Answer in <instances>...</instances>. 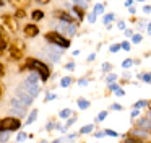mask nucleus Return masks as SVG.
<instances>
[{
    "label": "nucleus",
    "mask_w": 151,
    "mask_h": 143,
    "mask_svg": "<svg viewBox=\"0 0 151 143\" xmlns=\"http://www.w3.org/2000/svg\"><path fill=\"white\" fill-rule=\"evenodd\" d=\"M25 68H29L31 72H37L41 75V80H42V82H47V78L50 77V68L47 67V63L41 62L39 59H33V57L26 59Z\"/></svg>",
    "instance_id": "nucleus-1"
},
{
    "label": "nucleus",
    "mask_w": 151,
    "mask_h": 143,
    "mask_svg": "<svg viewBox=\"0 0 151 143\" xmlns=\"http://www.w3.org/2000/svg\"><path fill=\"white\" fill-rule=\"evenodd\" d=\"M44 39L47 42H50L52 46H59L62 49H67V47L70 46V39L65 37L63 34H60L59 31H49V33H45Z\"/></svg>",
    "instance_id": "nucleus-2"
},
{
    "label": "nucleus",
    "mask_w": 151,
    "mask_h": 143,
    "mask_svg": "<svg viewBox=\"0 0 151 143\" xmlns=\"http://www.w3.org/2000/svg\"><path fill=\"white\" fill-rule=\"evenodd\" d=\"M0 28L7 33H18V20L15 18V15L10 13H3L0 15Z\"/></svg>",
    "instance_id": "nucleus-3"
},
{
    "label": "nucleus",
    "mask_w": 151,
    "mask_h": 143,
    "mask_svg": "<svg viewBox=\"0 0 151 143\" xmlns=\"http://www.w3.org/2000/svg\"><path fill=\"white\" fill-rule=\"evenodd\" d=\"M21 127V120L18 117H5L0 120V132H13Z\"/></svg>",
    "instance_id": "nucleus-4"
},
{
    "label": "nucleus",
    "mask_w": 151,
    "mask_h": 143,
    "mask_svg": "<svg viewBox=\"0 0 151 143\" xmlns=\"http://www.w3.org/2000/svg\"><path fill=\"white\" fill-rule=\"evenodd\" d=\"M10 107H11V112L18 116V117H25L26 116V106L20 101V98L15 96L10 99Z\"/></svg>",
    "instance_id": "nucleus-5"
},
{
    "label": "nucleus",
    "mask_w": 151,
    "mask_h": 143,
    "mask_svg": "<svg viewBox=\"0 0 151 143\" xmlns=\"http://www.w3.org/2000/svg\"><path fill=\"white\" fill-rule=\"evenodd\" d=\"M23 49H25L23 42H15V44L8 46V54H10L11 60H21L23 59Z\"/></svg>",
    "instance_id": "nucleus-6"
},
{
    "label": "nucleus",
    "mask_w": 151,
    "mask_h": 143,
    "mask_svg": "<svg viewBox=\"0 0 151 143\" xmlns=\"http://www.w3.org/2000/svg\"><path fill=\"white\" fill-rule=\"evenodd\" d=\"M54 16H55L57 20H60L62 23H68V25H73V16L65 10H54Z\"/></svg>",
    "instance_id": "nucleus-7"
},
{
    "label": "nucleus",
    "mask_w": 151,
    "mask_h": 143,
    "mask_svg": "<svg viewBox=\"0 0 151 143\" xmlns=\"http://www.w3.org/2000/svg\"><path fill=\"white\" fill-rule=\"evenodd\" d=\"M57 31H59L60 34L65 33V34H68V36H75L76 34V28H75V26L68 25V23H62V21L57 25Z\"/></svg>",
    "instance_id": "nucleus-8"
},
{
    "label": "nucleus",
    "mask_w": 151,
    "mask_h": 143,
    "mask_svg": "<svg viewBox=\"0 0 151 143\" xmlns=\"http://www.w3.org/2000/svg\"><path fill=\"white\" fill-rule=\"evenodd\" d=\"M23 34L26 37H36V36L39 34V28L34 23H28V25L23 26Z\"/></svg>",
    "instance_id": "nucleus-9"
},
{
    "label": "nucleus",
    "mask_w": 151,
    "mask_h": 143,
    "mask_svg": "<svg viewBox=\"0 0 151 143\" xmlns=\"http://www.w3.org/2000/svg\"><path fill=\"white\" fill-rule=\"evenodd\" d=\"M16 96L20 98V101L23 102V104H25L26 107L29 106L31 102H33V96H31L29 93H26L25 90H23V88H18V90H16Z\"/></svg>",
    "instance_id": "nucleus-10"
},
{
    "label": "nucleus",
    "mask_w": 151,
    "mask_h": 143,
    "mask_svg": "<svg viewBox=\"0 0 151 143\" xmlns=\"http://www.w3.org/2000/svg\"><path fill=\"white\" fill-rule=\"evenodd\" d=\"M8 3L15 8H25L26 10V7H29L31 0H8Z\"/></svg>",
    "instance_id": "nucleus-11"
},
{
    "label": "nucleus",
    "mask_w": 151,
    "mask_h": 143,
    "mask_svg": "<svg viewBox=\"0 0 151 143\" xmlns=\"http://www.w3.org/2000/svg\"><path fill=\"white\" fill-rule=\"evenodd\" d=\"M71 10H73V13H76L78 20H83V18H85V8H83V7L73 5V7H71Z\"/></svg>",
    "instance_id": "nucleus-12"
},
{
    "label": "nucleus",
    "mask_w": 151,
    "mask_h": 143,
    "mask_svg": "<svg viewBox=\"0 0 151 143\" xmlns=\"http://www.w3.org/2000/svg\"><path fill=\"white\" fill-rule=\"evenodd\" d=\"M7 47H8V39H7V36L0 31V54L5 51Z\"/></svg>",
    "instance_id": "nucleus-13"
},
{
    "label": "nucleus",
    "mask_w": 151,
    "mask_h": 143,
    "mask_svg": "<svg viewBox=\"0 0 151 143\" xmlns=\"http://www.w3.org/2000/svg\"><path fill=\"white\" fill-rule=\"evenodd\" d=\"M136 125L140 128H146V130H151V122H150V117L148 119H140L138 122H136Z\"/></svg>",
    "instance_id": "nucleus-14"
},
{
    "label": "nucleus",
    "mask_w": 151,
    "mask_h": 143,
    "mask_svg": "<svg viewBox=\"0 0 151 143\" xmlns=\"http://www.w3.org/2000/svg\"><path fill=\"white\" fill-rule=\"evenodd\" d=\"M31 18H33L34 21L44 20V11H42V10H33V11H31Z\"/></svg>",
    "instance_id": "nucleus-15"
},
{
    "label": "nucleus",
    "mask_w": 151,
    "mask_h": 143,
    "mask_svg": "<svg viewBox=\"0 0 151 143\" xmlns=\"http://www.w3.org/2000/svg\"><path fill=\"white\" fill-rule=\"evenodd\" d=\"M114 20H116V15H114V13H107V15H104V18H102V23H104V25H111Z\"/></svg>",
    "instance_id": "nucleus-16"
},
{
    "label": "nucleus",
    "mask_w": 151,
    "mask_h": 143,
    "mask_svg": "<svg viewBox=\"0 0 151 143\" xmlns=\"http://www.w3.org/2000/svg\"><path fill=\"white\" fill-rule=\"evenodd\" d=\"M26 16V10L25 8H16V11H15V18L16 20H23Z\"/></svg>",
    "instance_id": "nucleus-17"
},
{
    "label": "nucleus",
    "mask_w": 151,
    "mask_h": 143,
    "mask_svg": "<svg viewBox=\"0 0 151 143\" xmlns=\"http://www.w3.org/2000/svg\"><path fill=\"white\" fill-rule=\"evenodd\" d=\"M36 119H37V111L34 109V111H33V112L29 114V117H28V120H26V124H25V125H31V124L34 122Z\"/></svg>",
    "instance_id": "nucleus-18"
},
{
    "label": "nucleus",
    "mask_w": 151,
    "mask_h": 143,
    "mask_svg": "<svg viewBox=\"0 0 151 143\" xmlns=\"http://www.w3.org/2000/svg\"><path fill=\"white\" fill-rule=\"evenodd\" d=\"M93 13H94V15H102V13H104V5H102V3H96Z\"/></svg>",
    "instance_id": "nucleus-19"
},
{
    "label": "nucleus",
    "mask_w": 151,
    "mask_h": 143,
    "mask_svg": "<svg viewBox=\"0 0 151 143\" xmlns=\"http://www.w3.org/2000/svg\"><path fill=\"white\" fill-rule=\"evenodd\" d=\"M70 83H71V78L70 77H63V78H62V82H60V86L62 88H68V86H70Z\"/></svg>",
    "instance_id": "nucleus-20"
},
{
    "label": "nucleus",
    "mask_w": 151,
    "mask_h": 143,
    "mask_svg": "<svg viewBox=\"0 0 151 143\" xmlns=\"http://www.w3.org/2000/svg\"><path fill=\"white\" fill-rule=\"evenodd\" d=\"M75 5H80V7H83V8H86L88 7V3H90V0H71Z\"/></svg>",
    "instance_id": "nucleus-21"
},
{
    "label": "nucleus",
    "mask_w": 151,
    "mask_h": 143,
    "mask_svg": "<svg viewBox=\"0 0 151 143\" xmlns=\"http://www.w3.org/2000/svg\"><path fill=\"white\" fill-rule=\"evenodd\" d=\"M78 106H80V109H88V107H90V101H86V99H78Z\"/></svg>",
    "instance_id": "nucleus-22"
},
{
    "label": "nucleus",
    "mask_w": 151,
    "mask_h": 143,
    "mask_svg": "<svg viewBox=\"0 0 151 143\" xmlns=\"http://www.w3.org/2000/svg\"><path fill=\"white\" fill-rule=\"evenodd\" d=\"M141 34H133L132 36V42H135V44H138V42H141Z\"/></svg>",
    "instance_id": "nucleus-23"
},
{
    "label": "nucleus",
    "mask_w": 151,
    "mask_h": 143,
    "mask_svg": "<svg viewBox=\"0 0 151 143\" xmlns=\"http://www.w3.org/2000/svg\"><path fill=\"white\" fill-rule=\"evenodd\" d=\"M26 138H28V135L21 132V133H18V137H16V142H20V143H21V142H25Z\"/></svg>",
    "instance_id": "nucleus-24"
},
{
    "label": "nucleus",
    "mask_w": 151,
    "mask_h": 143,
    "mask_svg": "<svg viewBox=\"0 0 151 143\" xmlns=\"http://www.w3.org/2000/svg\"><path fill=\"white\" fill-rule=\"evenodd\" d=\"M130 42H128V41H124V42H122V44H120V49H124V51H130Z\"/></svg>",
    "instance_id": "nucleus-25"
},
{
    "label": "nucleus",
    "mask_w": 151,
    "mask_h": 143,
    "mask_svg": "<svg viewBox=\"0 0 151 143\" xmlns=\"http://www.w3.org/2000/svg\"><path fill=\"white\" fill-rule=\"evenodd\" d=\"M132 65H133V60H130V59H127V60L122 62V67H124V68H128V67H132Z\"/></svg>",
    "instance_id": "nucleus-26"
},
{
    "label": "nucleus",
    "mask_w": 151,
    "mask_h": 143,
    "mask_svg": "<svg viewBox=\"0 0 151 143\" xmlns=\"http://www.w3.org/2000/svg\"><path fill=\"white\" fill-rule=\"evenodd\" d=\"M70 114H71V111H70V109H63V111L60 112V117H62V119H67L68 116H70Z\"/></svg>",
    "instance_id": "nucleus-27"
},
{
    "label": "nucleus",
    "mask_w": 151,
    "mask_h": 143,
    "mask_svg": "<svg viewBox=\"0 0 151 143\" xmlns=\"http://www.w3.org/2000/svg\"><path fill=\"white\" fill-rule=\"evenodd\" d=\"M90 132H93V125H86L80 130V133H90Z\"/></svg>",
    "instance_id": "nucleus-28"
},
{
    "label": "nucleus",
    "mask_w": 151,
    "mask_h": 143,
    "mask_svg": "<svg viewBox=\"0 0 151 143\" xmlns=\"http://www.w3.org/2000/svg\"><path fill=\"white\" fill-rule=\"evenodd\" d=\"M8 133L10 132H0V143H3L7 138H8Z\"/></svg>",
    "instance_id": "nucleus-29"
},
{
    "label": "nucleus",
    "mask_w": 151,
    "mask_h": 143,
    "mask_svg": "<svg viewBox=\"0 0 151 143\" xmlns=\"http://www.w3.org/2000/svg\"><path fill=\"white\" fill-rule=\"evenodd\" d=\"M132 133H133V135H145V137L148 135V132H146V130H140V128H136V130H133Z\"/></svg>",
    "instance_id": "nucleus-30"
},
{
    "label": "nucleus",
    "mask_w": 151,
    "mask_h": 143,
    "mask_svg": "<svg viewBox=\"0 0 151 143\" xmlns=\"http://www.w3.org/2000/svg\"><path fill=\"white\" fill-rule=\"evenodd\" d=\"M96 16H98V15H94V13H90V15L86 16V18H88V23H94V21H96Z\"/></svg>",
    "instance_id": "nucleus-31"
},
{
    "label": "nucleus",
    "mask_w": 151,
    "mask_h": 143,
    "mask_svg": "<svg viewBox=\"0 0 151 143\" xmlns=\"http://www.w3.org/2000/svg\"><path fill=\"white\" fill-rule=\"evenodd\" d=\"M143 106H146V101H138V102H135V109H141Z\"/></svg>",
    "instance_id": "nucleus-32"
},
{
    "label": "nucleus",
    "mask_w": 151,
    "mask_h": 143,
    "mask_svg": "<svg viewBox=\"0 0 151 143\" xmlns=\"http://www.w3.org/2000/svg\"><path fill=\"white\" fill-rule=\"evenodd\" d=\"M119 49H120V44H112L109 51H111V52H117V51H119Z\"/></svg>",
    "instance_id": "nucleus-33"
},
{
    "label": "nucleus",
    "mask_w": 151,
    "mask_h": 143,
    "mask_svg": "<svg viewBox=\"0 0 151 143\" xmlns=\"http://www.w3.org/2000/svg\"><path fill=\"white\" fill-rule=\"evenodd\" d=\"M106 116H107V112H101L99 116L96 117V120H98V122H99V120H104V119H106Z\"/></svg>",
    "instance_id": "nucleus-34"
},
{
    "label": "nucleus",
    "mask_w": 151,
    "mask_h": 143,
    "mask_svg": "<svg viewBox=\"0 0 151 143\" xmlns=\"http://www.w3.org/2000/svg\"><path fill=\"white\" fill-rule=\"evenodd\" d=\"M3 94H5V86H3V83H0V99L3 98Z\"/></svg>",
    "instance_id": "nucleus-35"
},
{
    "label": "nucleus",
    "mask_w": 151,
    "mask_h": 143,
    "mask_svg": "<svg viewBox=\"0 0 151 143\" xmlns=\"http://www.w3.org/2000/svg\"><path fill=\"white\" fill-rule=\"evenodd\" d=\"M3 75H5V67H3V63H2V62H0V78L3 77Z\"/></svg>",
    "instance_id": "nucleus-36"
},
{
    "label": "nucleus",
    "mask_w": 151,
    "mask_h": 143,
    "mask_svg": "<svg viewBox=\"0 0 151 143\" xmlns=\"http://www.w3.org/2000/svg\"><path fill=\"white\" fill-rule=\"evenodd\" d=\"M65 68L67 70H73V68H75V63H73V62H68V63L65 65Z\"/></svg>",
    "instance_id": "nucleus-37"
},
{
    "label": "nucleus",
    "mask_w": 151,
    "mask_h": 143,
    "mask_svg": "<svg viewBox=\"0 0 151 143\" xmlns=\"http://www.w3.org/2000/svg\"><path fill=\"white\" fill-rule=\"evenodd\" d=\"M114 80H117V75H114V73L107 77V82H109V83H112V82H114Z\"/></svg>",
    "instance_id": "nucleus-38"
},
{
    "label": "nucleus",
    "mask_w": 151,
    "mask_h": 143,
    "mask_svg": "<svg viewBox=\"0 0 151 143\" xmlns=\"http://www.w3.org/2000/svg\"><path fill=\"white\" fill-rule=\"evenodd\" d=\"M117 28H119V29H125V21H119V23H117Z\"/></svg>",
    "instance_id": "nucleus-39"
},
{
    "label": "nucleus",
    "mask_w": 151,
    "mask_h": 143,
    "mask_svg": "<svg viewBox=\"0 0 151 143\" xmlns=\"http://www.w3.org/2000/svg\"><path fill=\"white\" fill-rule=\"evenodd\" d=\"M106 135H111V137H117V132H114V130H106Z\"/></svg>",
    "instance_id": "nucleus-40"
},
{
    "label": "nucleus",
    "mask_w": 151,
    "mask_h": 143,
    "mask_svg": "<svg viewBox=\"0 0 151 143\" xmlns=\"http://www.w3.org/2000/svg\"><path fill=\"white\" fill-rule=\"evenodd\" d=\"M78 85H80V86H86V85H88V80H85V78H81L80 82H78Z\"/></svg>",
    "instance_id": "nucleus-41"
},
{
    "label": "nucleus",
    "mask_w": 151,
    "mask_h": 143,
    "mask_svg": "<svg viewBox=\"0 0 151 143\" xmlns=\"http://www.w3.org/2000/svg\"><path fill=\"white\" fill-rule=\"evenodd\" d=\"M143 11L145 13H151V5H145L143 7Z\"/></svg>",
    "instance_id": "nucleus-42"
},
{
    "label": "nucleus",
    "mask_w": 151,
    "mask_h": 143,
    "mask_svg": "<svg viewBox=\"0 0 151 143\" xmlns=\"http://www.w3.org/2000/svg\"><path fill=\"white\" fill-rule=\"evenodd\" d=\"M52 99H55V94H47L45 96V101H52Z\"/></svg>",
    "instance_id": "nucleus-43"
},
{
    "label": "nucleus",
    "mask_w": 151,
    "mask_h": 143,
    "mask_svg": "<svg viewBox=\"0 0 151 143\" xmlns=\"http://www.w3.org/2000/svg\"><path fill=\"white\" fill-rule=\"evenodd\" d=\"M116 94H117V96H124V94H125V91H124V90H120V88H119V90H117V91H116Z\"/></svg>",
    "instance_id": "nucleus-44"
},
{
    "label": "nucleus",
    "mask_w": 151,
    "mask_h": 143,
    "mask_svg": "<svg viewBox=\"0 0 151 143\" xmlns=\"http://www.w3.org/2000/svg\"><path fill=\"white\" fill-rule=\"evenodd\" d=\"M96 59V54H90V55H88V62H93Z\"/></svg>",
    "instance_id": "nucleus-45"
},
{
    "label": "nucleus",
    "mask_w": 151,
    "mask_h": 143,
    "mask_svg": "<svg viewBox=\"0 0 151 143\" xmlns=\"http://www.w3.org/2000/svg\"><path fill=\"white\" fill-rule=\"evenodd\" d=\"M112 109H116V111H120L122 106H120V104H112Z\"/></svg>",
    "instance_id": "nucleus-46"
},
{
    "label": "nucleus",
    "mask_w": 151,
    "mask_h": 143,
    "mask_svg": "<svg viewBox=\"0 0 151 143\" xmlns=\"http://www.w3.org/2000/svg\"><path fill=\"white\" fill-rule=\"evenodd\" d=\"M75 120H76V117L70 119V120H68V124H67V127H70V125H73V124H75Z\"/></svg>",
    "instance_id": "nucleus-47"
},
{
    "label": "nucleus",
    "mask_w": 151,
    "mask_h": 143,
    "mask_svg": "<svg viewBox=\"0 0 151 143\" xmlns=\"http://www.w3.org/2000/svg\"><path fill=\"white\" fill-rule=\"evenodd\" d=\"M37 3H41V5H45V3H49L50 0H36Z\"/></svg>",
    "instance_id": "nucleus-48"
},
{
    "label": "nucleus",
    "mask_w": 151,
    "mask_h": 143,
    "mask_svg": "<svg viewBox=\"0 0 151 143\" xmlns=\"http://www.w3.org/2000/svg\"><path fill=\"white\" fill-rule=\"evenodd\" d=\"M109 88H111L112 91H117V90H119V86H117V85H114V83H112V85H109Z\"/></svg>",
    "instance_id": "nucleus-49"
},
{
    "label": "nucleus",
    "mask_w": 151,
    "mask_h": 143,
    "mask_svg": "<svg viewBox=\"0 0 151 143\" xmlns=\"http://www.w3.org/2000/svg\"><path fill=\"white\" fill-rule=\"evenodd\" d=\"M94 137H96V138H102V137H104V132H98V133H94Z\"/></svg>",
    "instance_id": "nucleus-50"
},
{
    "label": "nucleus",
    "mask_w": 151,
    "mask_h": 143,
    "mask_svg": "<svg viewBox=\"0 0 151 143\" xmlns=\"http://www.w3.org/2000/svg\"><path fill=\"white\" fill-rule=\"evenodd\" d=\"M143 80L145 82H151V75H143Z\"/></svg>",
    "instance_id": "nucleus-51"
},
{
    "label": "nucleus",
    "mask_w": 151,
    "mask_h": 143,
    "mask_svg": "<svg viewBox=\"0 0 151 143\" xmlns=\"http://www.w3.org/2000/svg\"><path fill=\"white\" fill-rule=\"evenodd\" d=\"M109 68H111V63H104L102 65V70H109Z\"/></svg>",
    "instance_id": "nucleus-52"
},
{
    "label": "nucleus",
    "mask_w": 151,
    "mask_h": 143,
    "mask_svg": "<svg viewBox=\"0 0 151 143\" xmlns=\"http://www.w3.org/2000/svg\"><path fill=\"white\" fill-rule=\"evenodd\" d=\"M138 114H140V111H138V109H135V111H133V112H132V117H136V116H138Z\"/></svg>",
    "instance_id": "nucleus-53"
},
{
    "label": "nucleus",
    "mask_w": 151,
    "mask_h": 143,
    "mask_svg": "<svg viewBox=\"0 0 151 143\" xmlns=\"http://www.w3.org/2000/svg\"><path fill=\"white\" fill-rule=\"evenodd\" d=\"M125 36H133V31L132 29H125Z\"/></svg>",
    "instance_id": "nucleus-54"
},
{
    "label": "nucleus",
    "mask_w": 151,
    "mask_h": 143,
    "mask_svg": "<svg viewBox=\"0 0 151 143\" xmlns=\"http://www.w3.org/2000/svg\"><path fill=\"white\" fill-rule=\"evenodd\" d=\"M128 11H130V13H135L136 8H135V7H128Z\"/></svg>",
    "instance_id": "nucleus-55"
},
{
    "label": "nucleus",
    "mask_w": 151,
    "mask_h": 143,
    "mask_svg": "<svg viewBox=\"0 0 151 143\" xmlns=\"http://www.w3.org/2000/svg\"><path fill=\"white\" fill-rule=\"evenodd\" d=\"M76 137V133H70V135H68V137H67V138H68V140H73V138H75Z\"/></svg>",
    "instance_id": "nucleus-56"
},
{
    "label": "nucleus",
    "mask_w": 151,
    "mask_h": 143,
    "mask_svg": "<svg viewBox=\"0 0 151 143\" xmlns=\"http://www.w3.org/2000/svg\"><path fill=\"white\" fill-rule=\"evenodd\" d=\"M132 3H133V0H127V2H125L127 7H132Z\"/></svg>",
    "instance_id": "nucleus-57"
},
{
    "label": "nucleus",
    "mask_w": 151,
    "mask_h": 143,
    "mask_svg": "<svg viewBox=\"0 0 151 143\" xmlns=\"http://www.w3.org/2000/svg\"><path fill=\"white\" fill-rule=\"evenodd\" d=\"M146 29H148V34L151 36V23H150V25H148V28H146Z\"/></svg>",
    "instance_id": "nucleus-58"
},
{
    "label": "nucleus",
    "mask_w": 151,
    "mask_h": 143,
    "mask_svg": "<svg viewBox=\"0 0 151 143\" xmlns=\"http://www.w3.org/2000/svg\"><path fill=\"white\" fill-rule=\"evenodd\" d=\"M2 5H3V0H0V7H2Z\"/></svg>",
    "instance_id": "nucleus-59"
},
{
    "label": "nucleus",
    "mask_w": 151,
    "mask_h": 143,
    "mask_svg": "<svg viewBox=\"0 0 151 143\" xmlns=\"http://www.w3.org/2000/svg\"><path fill=\"white\" fill-rule=\"evenodd\" d=\"M148 117H150V119H151V111H150V114H148Z\"/></svg>",
    "instance_id": "nucleus-60"
},
{
    "label": "nucleus",
    "mask_w": 151,
    "mask_h": 143,
    "mask_svg": "<svg viewBox=\"0 0 151 143\" xmlns=\"http://www.w3.org/2000/svg\"><path fill=\"white\" fill-rule=\"evenodd\" d=\"M136 2H145V0H136Z\"/></svg>",
    "instance_id": "nucleus-61"
}]
</instances>
